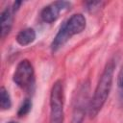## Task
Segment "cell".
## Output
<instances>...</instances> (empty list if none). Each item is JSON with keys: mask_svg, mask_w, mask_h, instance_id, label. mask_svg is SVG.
<instances>
[{"mask_svg": "<svg viewBox=\"0 0 123 123\" xmlns=\"http://www.w3.org/2000/svg\"><path fill=\"white\" fill-rule=\"evenodd\" d=\"M114 62L113 61H110L98 81L96 88L94 90V94L92 99L90 100L89 107H88V115L90 118H94L99 111L102 110L103 106L105 105L111 86H112V79H113V72H114Z\"/></svg>", "mask_w": 123, "mask_h": 123, "instance_id": "1", "label": "cell"}, {"mask_svg": "<svg viewBox=\"0 0 123 123\" xmlns=\"http://www.w3.org/2000/svg\"><path fill=\"white\" fill-rule=\"evenodd\" d=\"M86 28V17L82 13L73 14L62 26L60 28L56 37H54L51 49L53 52L58 51L73 36L82 33Z\"/></svg>", "mask_w": 123, "mask_h": 123, "instance_id": "2", "label": "cell"}, {"mask_svg": "<svg viewBox=\"0 0 123 123\" xmlns=\"http://www.w3.org/2000/svg\"><path fill=\"white\" fill-rule=\"evenodd\" d=\"M89 83L84 81L80 84L74 93L72 104V123H83L86 111H88Z\"/></svg>", "mask_w": 123, "mask_h": 123, "instance_id": "3", "label": "cell"}, {"mask_svg": "<svg viewBox=\"0 0 123 123\" xmlns=\"http://www.w3.org/2000/svg\"><path fill=\"white\" fill-rule=\"evenodd\" d=\"M50 123H63V85L56 81L50 92Z\"/></svg>", "mask_w": 123, "mask_h": 123, "instance_id": "4", "label": "cell"}, {"mask_svg": "<svg viewBox=\"0 0 123 123\" xmlns=\"http://www.w3.org/2000/svg\"><path fill=\"white\" fill-rule=\"evenodd\" d=\"M12 80L14 84L23 90H31L35 83V72L33 64L28 60H22L16 66Z\"/></svg>", "mask_w": 123, "mask_h": 123, "instance_id": "5", "label": "cell"}, {"mask_svg": "<svg viewBox=\"0 0 123 123\" xmlns=\"http://www.w3.org/2000/svg\"><path fill=\"white\" fill-rule=\"evenodd\" d=\"M70 7H71V3L67 1L53 2L42 9L40 12V17L42 21L46 23H52L59 18L61 13L69 10Z\"/></svg>", "mask_w": 123, "mask_h": 123, "instance_id": "6", "label": "cell"}, {"mask_svg": "<svg viewBox=\"0 0 123 123\" xmlns=\"http://www.w3.org/2000/svg\"><path fill=\"white\" fill-rule=\"evenodd\" d=\"M13 10L12 8H6L0 16V23H1V37H5L9 35L12 26V19H13Z\"/></svg>", "mask_w": 123, "mask_h": 123, "instance_id": "7", "label": "cell"}, {"mask_svg": "<svg viewBox=\"0 0 123 123\" xmlns=\"http://www.w3.org/2000/svg\"><path fill=\"white\" fill-rule=\"evenodd\" d=\"M15 39L21 46L29 45L36 39V32L33 28H26L24 30H21L17 34Z\"/></svg>", "mask_w": 123, "mask_h": 123, "instance_id": "8", "label": "cell"}, {"mask_svg": "<svg viewBox=\"0 0 123 123\" xmlns=\"http://www.w3.org/2000/svg\"><path fill=\"white\" fill-rule=\"evenodd\" d=\"M12 106V100H11V96L8 92V90L5 88V86H1L0 89V107L1 110L6 111L9 110Z\"/></svg>", "mask_w": 123, "mask_h": 123, "instance_id": "9", "label": "cell"}, {"mask_svg": "<svg viewBox=\"0 0 123 123\" xmlns=\"http://www.w3.org/2000/svg\"><path fill=\"white\" fill-rule=\"evenodd\" d=\"M32 109V101L30 99H25L23 101V103L21 104V106L19 107V110H18V116H24L26 115L27 113H29V111H31Z\"/></svg>", "mask_w": 123, "mask_h": 123, "instance_id": "10", "label": "cell"}, {"mask_svg": "<svg viewBox=\"0 0 123 123\" xmlns=\"http://www.w3.org/2000/svg\"><path fill=\"white\" fill-rule=\"evenodd\" d=\"M117 86H118V94H119V100L123 104V65L121 66L118 75H117Z\"/></svg>", "mask_w": 123, "mask_h": 123, "instance_id": "11", "label": "cell"}, {"mask_svg": "<svg viewBox=\"0 0 123 123\" xmlns=\"http://www.w3.org/2000/svg\"><path fill=\"white\" fill-rule=\"evenodd\" d=\"M9 123H18V122H16V121H10Z\"/></svg>", "mask_w": 123, "mask_h": 123, "instance_id": "12", "label": "cell"}]
</instances>
